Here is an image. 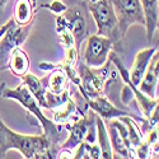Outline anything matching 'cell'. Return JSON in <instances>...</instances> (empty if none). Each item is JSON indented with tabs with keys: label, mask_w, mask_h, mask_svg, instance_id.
<instances>
[{
	"label": "cell",
	"mask_w": 159,
	"mask_h": 159,
	"mask_svg": "<svg viewBox=\"0 0 159 159\" xmlns=\"http://www.w3.org/2000/svg\"><path fill=\"white\" fill-rule=\"evenodd\" d=\"M158 79H159V52L158 50L150 57L148 68L145 70L141 80L138 85V89L148 96L149 98H155L157 88H158Z\"/></svg>",
	"instance_id": "obj_13"
},
{
	"label": "cell",
	"mask_w": 159,
	"mask_h": 159,
	"mask_svg": "<svg viewBox=\"0 0 159 159\" xmlns=\"http://www.w3.org/2000/svg\"><path fill=\"white\" fill-rule=\"evenodd\" d=\"M30 56L24 50L20 48V46L16 47L11 51V54L8 60L7 69H10V71L18 78H22L30 71Z\"/></svg>",
	"instance_id": "obj_16"
},
{
	"label": "cell",
	"mask_w": 159,
	"mask_h": 159,
	"mask_svg": "<svg viewBox=\"0 0 159 159\" xmlns=\"http://www.w3.org/2000/svg\"><path fill=\"white\" fill-rule=\"evenodd\" d=\"M118 120H121L125 124V126L127 129L130 144H131L132 149H134V152H135V148L139 147V145L141 144V141H143V139H144V135H143L139 125L136 124V121L131 116H121V117H118Z\"/></svg>",
	"instance_id": "obj_21"
},
{
	"label": "cell",
	"mask_w": 159,
	"mask_h": 159,
	"mask_svg": "<svg viewBox=\"0 0 159 159\" xmlns=\"http://www.w3.org/2000/svg\"><path fill=\"white\" fill-rule=\"evenodd\" d=\"M32 3H33V5H34V8H37V0H32Z\"/></svg>",
	"instance_id": "obj_26"
},
{
	"label": "cell",
	"mask_w": 159,
	"mask_h": 159,
	"mask_svg": "<svg viewBox=\"0 0 159 159\" xmlns=\"http://www.w3.org/2000/svg\"><path fill=\"white\" fill-rule=\"evenodd\" d=\"M158 50V45L157 46H153V47H149V48H144L141 51H139L136 56H135V61H134V65H132L131 70L129 71V78L131 83L134 85H139L141 78L145 73L148 68V64L150 61V57L153 56V54Z\"/></svg>",
	"instance_id": "obj_15"
},
{
	"label": "cell",
	"mask_w": 159,
	"mask_h": 159,
	"mask_svg": "<svg viewBox=\"0 0 159 159\" xmlns=\"http://www.w3.org/2000/svg\"><path fill=\"white\" fill-rule=\"evenodd\" d=\"M110 60H111V62L115 64L116 69L118 70V73L121 74V76H122V79L125 80V83L131 88V90H132V98H134V99L138 102L139 110L141 111L143 116H144L145 118L149 117V115L152 113V111L154 110V107L159 104L158 97H157V98H149L148 96H145L144 93H141V92L138 89L136 85H134V84L131 83L130 78H129V71L126 70V68L124 66L122 61L118 59V56H116L115 52H111V54H110Z\"/></svg>",
	"instance_id": "obj_11"
},
{
	"label": "cell",
	"mask_w": 159,
	"mask_h": 159,
	"mask_svg": "<svg viewBox=\"0 0 159 159\" xmlns=\"http://www.w3.org/2000/svg\"><path fill=\"white\" fill-rule=\"evenodd\" d=\"M115 48L112 39L99 34L87 37V47L84 51V64L89 68H101L108 60V56Z\"/></svg>",
	"instance_id": "obj_8"
},
{
	"label": "cell",
	"mask_w": 159,
	"mask_h": 159,
	"mask_svg": "<svg viewBox=\"0 0 159 159\" xmlns=\"http://www.w3.org/2000/svg\"><path fill=\"white\" fill-rule=\"evenodd\" d=\"M107 122V132L110 138V144L112 149L113 158H136L135 152L132 149L129 134L125 124L118 120V118H112V120L106 121Z\"/></svg>",
	"instance_id": "obj_9"
},
{
	"label": "cell",
	"mask_w": 159,
	"mask_h": 159,
	"mask_svg": "<svg viewBox=\"0 0 159 159\" xmlns=\"http://www.w3.org/2000/svg\"><path fill=\"white\" fill-rule=\"evenodd\" d=\"M66 9L61 17L74 37V46L80 51L83 41L88 37V5L85 0H66Z\"/></svg>",
	"instance_id": "obj_4"
},
{
	"label": "cell",
	"mask_w": 159,
	"mask_h": 159,
	"mask_svg": "<svg viewBox=\"0 0 159 159\" xmlns=\"http://www.w3.org/2000/svg\"><path fill=\"white\" fill-rule=\"evenodd\" d=\"M111 3L117 20L116 33L120 46V42L125 38L131 25H145V17L140 0H111Z\"/></svg>",
	"instance_id": "obj_5"
},
{
	"label": "cell",
	"mask_w": 159,
	"mask_h": 159,
	"mask_svg": "<svg viewBox=\"0 0 159 159\" xmlns=\"http://www.w3.org/2000/svg\"><path fill=\"white\" fill-rule=\"evenodd\" d=\"M111 60H108L101 68H89L84 62H78V74L80 78V83L76 88L80 90L83 97L94 98L98 96H103L104 92H107L108 85L117 79V73L111 74Z\"/></svg>",
	"instance_id": "obj_3"
},
{
	"label": "cell",
	"mask_w": 159,
	"mask_h": 159,
	"mask_svg": "<svg viewBox=\"0 0 159 159\" xmlns=\"http://www.w3.org/2000/svg\"><path fill=\"white\" fill-rule=\"evenodd\" d=\"M0 96L3 98H7V99H14V101L19 102L22 104V107L27 110L30 115H32L33 117L37 118L39 125L42 126L43 135L48 139V141L51 143L52 147L56 148L57 150H60L59 143L64 136V134H62V130H65L64 126L50 120V118H47L42 113L38 102L36 101V98L31 94L28 88L23 83L19 84L17 88H9L5 83H2L0 84Z\"/></svg>",
	"instance_id": "obj_2"
},
{
	"label": "cell",
	"mask_w": 159,
	"mask_h": 159,
	"mask_svg": "<svg viewBox=\"0 0 159 159\" xmlns=\"http://www.w3.org/2000/svg\"><path fill=\"white\" fill-rule=\"evenodd\" d=\"M140 4L145 17V31H147L148 42L152 43L159 23V7L158 0H140Z\"/></svg>",
	"instance_id": "obj_14"
},
{
	"label": "cell",
	"mask_w": 159,
	"mask_h": 159,
	"mask_svg": "<svg viewBox=\"0 0 159 159\" xmlns=\"http://www.w3.org/2000/svg\"><path fill=\"white\" fill-rule=\"evenodd\" d=\"M66 54H65V59H64V62L65 65H70V66H75V64L78 62V55L79 52L76 51L75 47H70L68 50H65Z\"/></svg>",
	"instance_id": "obj_23"
},
{
	"label": "cell",
	"mask_w": 159,
	"mask_h": 159,
	"mask_svg": "<svg viewBox=\"0 0 159 159\" xmlns=\"http://www.w3.org/2000/svg\"><path fill=\"white\" fill-rule=\"evenodd\" d=\"M37 9L34 8L32 0H18L14 8V19L17 25H25L34 19Z\"/></svg>",
	"instance_id": "obj_19"
},
{
	"label": "cell",
	"mask_w": 159,
	"mask_h": 159,
	"mask_svg": "<svg viewBox=\"0 0 159 159\" xmlns=\"http://www.w3.org/2000/svg\"><path fill=\"white\" fill-rule=\"evenodd\" d=\"M38 8L39 9H48L50 11L54 13V14L60 16L61 13L66 9V3L65 2H61V0H54V2H51V3L39 5Z\"/></svg>",
	"instance_id": "obj_22"
},
{
	"label": "cell",
	"mask_w": 159,
	"mask_h": 159,
	"mask_svg": "<svg viewBox=\"0 0 159 159\" xmlns=\"http://www.w3.org/2000/svg\"><path fill=\"white\" fill-rule=\"evenodd\" d=\"M20 79L23 80L22 83L31 92V94L36 98V101L39 104V107H43V108L48 110V106L46 102V87L43 84V79L37 78L34 74H31L30 71L25 75H23Z\"/></svg>",
	"instance_id": "obj_17"
},
{
	"label": "cell",
	"mask_w": 159,
	"mask_h": 159,
	"mask_svg": "<svg viewBox=\"0 0 159 159\" xmlns=\"http://www.w3.org/2000/svg\"><path fill=\"white\" fill-rule=\"evenodd\" d=\"M48 84L46 92L54 96H61L65 90L69 89V78L61 68H55L48 76Z\"/></svg>",
	"instance_id": "obj_18"
},
{
	"label": "cell",
	"mask_w": 159,
	"mask_h": 159,
	"mask_svg": "<svg viewBox=\"0 0 159 159\" xmlns=\"http://www.w3.org/2000/svg\"><path fill=\"white\" fill-rule=\"evenodd\" d=\"M96 122V112L93 110H88L84 116L78 118L76 121L70 122V124H64V129L69 131V136L64 141V144L60 147V149L64 150H73L75 149L82 141H84L85 135L88 132V129L90 125Z\"/></svg>",
	"instance_id": "obj_10"
},
{
	"label": "cell",
	"mask_w": 159,
	"mask_h": 159,
	"mask_svg": "<svg viewBox=\"0 0 159 159\" xmlns=\"http://www.w3.org/2000/svg\"><path fill=\"white\" fill-rule=\"evenodd\" d=\"M88 10L93 16L97 25V34L104 36L112 39L113 46H118L117 42V20L111 0H89Z\"/></svg>",
	"instance_id": "obj_6"
},
{
	"label": "cell",
	"mask_w": 159,
	"mask_h": 159,
	"mask_svg": "<svg viewBox=\"0 0 159 159\" xmlns=\"http://www.w3.org/2000/svg\"><path fill=\"white\" fill-rule=\"evenodd\" d=\"M13 23H14V19L11 18V19H9V20H8V22H7L4 25H2V27H0V38H2V37L4 36V33L7 32V30L10 27V25H11Z\"/></svg>",
	"instance_id": "obj_24"
},
{
	"label": "cell",
	"mask_w": 159,
	"mask_h": 159,
	"mask_svg": "<svg viewBox=\"0 0 159 159\" xmlns=\"http://www.w3.org/2000/svg\"><path fill=\"white\" fill-rule=\"evenodd\" d=\"M96 127H97V139H98V145L101 148L102 158L104 159H111L112 157V149H111V144H110V138H108V132L107 127L102 118L96 113Z\"/></svg>",
	"instance_id": "obj_20"
},
{
	"label": "cell",
	"mask_w": 159,
	"mask_h": 159,
	"mask_svg": "<svg viewBox=\"0 0 159 159\" xmlns=\"http://www.w3.org/2000/svg\"><path fill=\"white\" fill-rule=\"evenodd\" d=\"M18 150L27 159L56 158L59 150L54 148L45 135H24L9 129L0 118V159L9 150Z\"/></svg>",
	"instance_id": "obj_1"
},
{
	"label": "cell",
	"mask_w": 159,
	"mask_h": 159,
	"mask_svg": "<svg viewBox=\"0 0 159 159\" xmlns=\"http://www.w3.org/2000/svg\"><path fill=\"white\" fill-rule=\"evenodd\" d=\"M83 98L88 106V108L93 110L104 122L108 120H112V118H118L121 116H131L134 120L136 117L132 113L127 112L126 110H120V108L115 107V106L104 97V94L94 97V98H88V97H83Z\"/></svg>",
	"instance_id": "obj_12"
},
{
	"label": "cell",
	"mask_w": 159,
	"mask_h": 159,
	"mask_svg": "<svg viewBox=\"0 0 159 159\" xmlns=\"http://www.w3.org/2000/svg\"><path fill=\"white\" fill-rule=\"evenodd\" d=\"M7 2H8V0H0V11H2V9L5 7Z\"/></svg>",
	"instance_id": "obj_25"
},
{
	"label": "cell",
	"mask_w": 159,
	"mask_h": 159,
	"mask_svg": "<svg viewBox=\"0 0 159 159\" xmlns=\"http://www.w3.org/2000/svg\"><path fill=\"white\" fill-rule=\"evenodd\" d=\"M33 24H34V19L25 25H17L14 22L7 30L4 36L0 38V71L7 69L11 51L25 42V39L28 38L31 33Z\"/></svg>",
	"instance_id": "obj_7"
}]
</instances>
